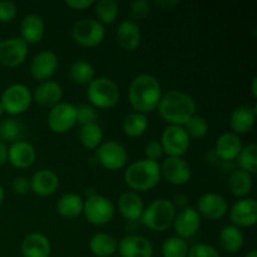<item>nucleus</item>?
<instances>
[{"instance_id":"nucleus-1","label":"nucleus","mask_w":257,"mask_h":257,"mask_svg":"<svg viewBox=\"0 0 257 257\" xmlns=\"http://www.w3.org/2000/svg\"><path fill=\"white\" fill-rule=\"evenodd\" d=\"M162 87L155 75L142 73L131 82L128 89V99L133 109L138 113L153 112L157 109L162 97Z\"/></svg>"},{"instance_id":"nucleus-2","label":"nucleus","mask_w":257,"mask_h":257,"mask_svg":"<svg viewBox=\"0 0 257 257\" xmlns=\"http://www.w3.org/2000/svg\"><path fill=\"white\" fill-rule=\"evenodd\" d=\"M161 117L171 125H182L195 114L196 102L182 90H168L162 94L157 107Z\"/></svg>"},{"instance_id":"nucleus-3","label":"nucleus","mask_w":257,"mask_h":257,"mask_svg":"<svg viewBox=\"0 0 257 257\" xmlns=\"http://www.w3.org/2000/svg\"><path fill=\"white\" fill-rule=\"evenodd\" d=\"M124 181L135 192L152 190L161 181V167L158 162L142 158L131 163L124 172Z\"/></svg>"},{"instance_id":"nucleus-4","label":"nucleus","mask_w":257,"mask_h":257,"mask_svg":"<svg viewBox=\"0 0 257 257\" xmlns=\"http://www.w3.org/2000/svg\"><path fill=\"white\" fill-rule=\"evenodd\" d=\"M176 212L177 211L172 201L158 198V200L152 201L147 207H145L141 222L150 230L162 232L172 226Z\"/></svg>"},{"instance_id":"nucleus-5","label":"nucleus","mask_w":257,"mask_h":257,"mask_svg":"<svg viewBox=\"0 0 257 257\" xmlns=\"http://www.w3.org/2000/svg\"><path fill=\"white\" fill-rule=\"evenodd\" d=\"M120 97L119 87L114 80L107 77H95L88 84L87 98L95 108H112Z\"/></svg>"},{"instance_id":"nucleus-6","label":"nucleus","mask_w":257,"mask_h":257,"mask_svg":"<svg viewBox=\"0 0 257 257\" xmlns=\"http://www.w3.org/2000/svg\"><path fill=\"white\" fill-rule=\"evenodd\" d=\"M72 38L82 47H97L105 37V27L97 19L84 18L73 25Z\"/></svg>"},{"instance_id":"nucleus-7","label":"nucleus","mask_w":257,"mask_h":257,"mask_svg":"<svg viewBox=\"0 0 257 257\" xmlns=\"http://www.w3.org/2000/svg\"><path fill=\"white\" fill-rule=\"evenodd\" d=\"M33 100L32 92L29 88L22 83H14L5 88L3 92L0 102H2L4 112L10 115H18L24 113L30 107Z\"/></svg>"},{"instance_id":"nucleus-8","label":"nucleus","mask_w":257,"mask_h":257,"mask_svg":"<svg viewBox=\"0 0 257 257\" xmlns=\"http://www.w3.org/2000/svg\"><path fill=\"white\" fill-rule=\"evenodd\" d=\"M83 213L90 223L102 226L110 222V220L114 217L115 208L109 198L100 195H92L87 198V201H84Z\"/></svg>"},{"instance_id":"nucleus-9","label":"nucleus","mask_w":257,"mask_h":257,"mask_svg":"<svg viewBox=\"0 0 257 257\" xmlns=\"http://www.w3.org/2000/svg\"><path fill=\"white\" fill-rule=\"evenodd\" d=\"M163 153L168 157H182L190 148L191 138L182 125H167L161 136Z\"/></svg>"},{"instance_id":"nucleus-10","label":"nucleus","mask_w":257,"mask_h":257,"mask_svg":"<svg viewBox=\"0 0 257 257\" xmlns=\"http://www.w3.org/2000/svg\"><path fill=\"white\" fill-rule=\"evenodd\" d=\"M95 158L98 163L107 170L117 171L124 167L128 155L124 146L117 141H103L95 151Z\"/></svg>"},{"instance_id":"nucleus-11","label":"nucleus","mask_w":257,"mask_h":257,"mask_svg":"<svg viewBox=\"0 0 257 257\" xmlns=\"http://www.w3.org/2000/svg\"><path fill=\"white\" fill-rule=\"evenodd\" d=\"M48 125L54 133H65L77 123V105L60 102L50 108L47 118Z\"/></svg>"},{"instance_id":"nucleus-12","label":"nucleus","mask_w":257,"mask_h":257,"mask_svg":"<svg viewBox=\"0 0 257 257\" xmlns=\"http://www.w3.org/2000/svg\"><path fill=\"white\" fill-rule=\"evenodd\" d=\"M28 55V43L20 37L0 40V64L5 67H18Z\"/></svg>"},{"instance_id":"nucleus-13","label":"nucleus","mask_w":257,"mask_h":257,"mask_svg":"<svg viewBox=\"0 0 257 257\" xmlns=\"http://www.w3.org/2000/svg\"><path fill=\"white\" fill-rule=\"evenodd\" d=\"M58 65H59L58 55L53 50L45 49L40 50L33 57L29 65V70L34 79L45 82L54 75V73L58 69Z\"/></svg>"},{"instance_id":"nucleus-14","label":"nucleus","mask_w":257,"mask_h":257,"mask_svg":"<svg viewBox=\"0 0 257 257\" xmlns=\"http://www.w3.org/2000/svg\"><path fill=\"white\" fill-rule=\"evenodd\" d=\"M231 225L238 228L251 227L257 222V202L255 198L243 197L236 201L228 211Z\"/></svg>"},{"instance_id":"nucleus-15","label":"nucleus","mask_w":257,"mask_h":257,"mask_svg":"<svg viewBox=\"0 0 257 257\" xmlns=\"http://www.w3.org/2000/svg\"><path fill=\"white\" fill-rule=\"evenodd\" d=\"M172 226L176 236L186 240V238L195 236L200 230L201 216L198 215L195 207L186 206V207L181 208L178 212H176Z\"/></svg>"},{"instance_id":"nucleus-16","label":"nucleus","mask_w":257,"mask_h":257,"mask_svg":"<svg viewBox=\"0 0 257 257\" xmlns=\"http://www.w3.org/2000/svg\"><path fill=\"white\" fill-rule=\"evenodd\" d=\"M161 177L175 186L186 185L191 180V167L182 157H167L160 165Z\"/></svg>"},{"instance_id":"nucleus-17","label":"nucleus","mask_w":257,"mask_h":257,"mask_svg":"<svg viewBox=\"0 0 257 257\" xmlns=\"http://www.w3.org/2000/svg\"><path fill=\"white\" fill-rule=\"evenodd\" d=\"M197 212L208 220L222 218L228 211L227 200L222 195L215 192L203 193L197 201Z\"/></svg>"},{"instance_id":"nucleus-18","label":"nucleus","mask_w":257,"mask_h":257,"mask_svg":"<svg viewBox=\"0 0 257 257\" xmlns=\"http://www.w3.org/2000/svg\"><path fill=\"white\" fill-rule=\"evenodd\" d=\"M117 251L120 257H152L153 245L145 236L128 235L118 241Z\"/></svg>"},{"instance_id":"nucleus-19","label":"nucleus","mask_w":257,"mask_h":257,"mask_svg":"<svg viewBox=\"0 0 257 257\" xmlns=\"http://www.w3.org/2000/svg\"><path fill=\"white\" fill-rule=\"evenodd\" d=\"M29 181L30 191L42 197L53 195L59 187V177L54 171L49 170V168L37 171Z\"/></svg>"},{"instance_id":"nucleus-20","label":"nucleus","mask_w":257,"mask_h":257,"mask_svg":"<svg viewBox=\"0 0 257 257\" xmlns=\"http://www.w3.org/2000/svg\"><path fill=\"white\" fill-rule=\"evenodd\" d=\"M37 158V151L27 141H17L8 148V161L17 168H28L33 166Z\"/></svg>"},{"instance_id":"nucleus-21","label":"nucleus","mask_w":257,"mask_h":257,"mask_svg":"<svg viewBox=\"0 0 257 257\" xmlns=\"http://www.w3.org/2000/svg\"><path fill=\"white\" fill-rule=\"evenodd\" d=\"M115 35H117L118 44L127 52L137 49L141 44V39H142L140 25L132 19L122 20L118 24Z\"/></svg>"},{"instance_id":"nucleus-22","label":"nucleus","mask_w":257,"mask_h":257,"mask_svg":"<svg viewBox=\"0 0 257 257\" xmlns=\"http://www.w3.org/2000/svg\"><path fill=\"white\" fill-rule=\"evenodd\" d=\"M257 108L256 105H240L235 108L230 115V127L236 135L250 132L255 125Z\"/></svg>"},{"instance_id":"nucleus-23","label":"nucleus","mask_w":257,"mask_h":257,"mask_svg":"<svg viewBox=\"0 0 257 257\" xmlns=\"http://www.w3.org/2000/svg\"><path fill=\"white\" fill-rule=\"evenodd\" d=\"M242 150L241 138L233 132H225L217 138L215 145L216 157L222 161H233L237 158L238 153Z\"/></svg>"},{"instance_id":"nucleus-24","label":"nucleus","mask_w":257,"mask_h":257,"mask_svg":"<svg viewBox=\"0 0 257 257\" xmlns=\"http://www.w3.org/2000/svg\"><path fill=\"white\" fill-rule=\"evenodd\" d=\"M20 250L23 257H49L52 246L47 236L40 232H32L24 237Z\"/></svg>"},{"instance_id":"nucleus-25","label":"nucleus","mask_w":257,"mask_h":257,"mask_svg":"<svg viewBox=\"0 0 257 257\" xmlns=\"http://www.w3.org/2000/svg\"><path fill=\"white\" fill-rule=\"evenodd\" d=\"M143 210H145V203L137 192L125 191L120 195L118 200V211L125 220L132 221V222L141 220Z\"/></svg>"},{"instance_id":"nucleus-26","label":"nucleus","mask_w":257,"mask_h":257,"mask_svg":"<svg viewBox=\"0 0 257 257\" xmlns=\"http://www.w3.org/2000/svg\"><path fill=\"white\" fill-rule=\"evenodd\" d=\"M33 99L42 107H54L63 98V88L55 80L42 82L33 93Z\"/></svg>"},{"instance_id":"nucleus-27","label":"nucleus","mask_w":257,"mask_h":257,"mask_svg":"<svg viewBox=\"0 0 257 257\" xmlns=\"http://www.w3.org/2000/svg\"><path fill=\"white\" fill-rule=\"evenodd\" d=\"M45 33L44 19L39 14L30 13L23 18L20 23V34L22 39L27 43H38L42 40Z\"/></svg>"},{"instance_id":"nucleus-28","label":"nucleus","mask_w":257,"mask_h":257,"mask_svg":"<svg viewBox=\"0 0 257 257\" xmlns=\"http://www.w3.org/2000/svg\"><path fill=\"white\" fill-rule=\"evenodd\" d=\"M243 241H245L243 232L241 231V228L233 225H227L222 227L220 235H218L220 246L227 253H237L242 248Z\"/></svg>"},{"instance_id":"nucleus-29","label":"nucleus","mask_w":257,"mask_h":257,"mask_svg":"<svg viewBox=\"0 0 257 257\" xmlns=\"http://www.w3.org/2000/svg\"><path fill=\"white\" fill-rule=\"evenodd\" d=\"M84 200L77 193H64L57 201V212L62 217L75 218L83 213Z\"/></svg>"},{"instance_id":"nucleus-30","label":"nucleus","mask_w":257,"mask_h":257,"mask_svg":"<svg viewBox=\"0 0 257 257\" xmlns=\"http://www.w3.org/2000/svg\"><path fill=\"white\" fill-rule=\"evenodd\" d=\"M118 241L114 236L98 232L89 240L90 252L97 257H109L117 252Z\"/></svg>"},{"instance_id":"nucleus-31","label":"nucleus","mask_w":257,"mask_h":257,"mask_svg":"<svg viewBox=\"0 0 257 257\" xmlns=\"http://www.w3.org/2000/svg\"><path fill=\"white\" fill-rule=\"evenodd\" d=\"M253 185L252 175L242 170L233 171L230 175L227 180V186L230 192L232 193L235 197L243 198L251 192V188Z\"/></svg>"},{"instance_id":"nucleus-32","label":"nucleus","mask_w":257,"mask_h":257,"mask_svg":"<svg viewBox=\"0 0 257 257\" xmlns=\"http://www.w3.org/2000/svg\"><path fill=\"white\" fill-rule=\"evenodd\" d=\"M104 138V133H103V128L98 124L97 122L88 123L80 127L79 131V140L83 147L87 150H97L103 142Z\"/></svg>"},{"instance_id":"nucleus-33","label":"nucleus","mask_w":257,"mask_h":257,"mask_svg":"<svg viewBox=\"0 0 257 257\" xmlns=\"http://www.w3.org/2000/svg\"><path fill=\"white\" fill-rule=\"evenodd\" d=\"M123 132L130 137H140L147 131L148 117L143 113L133 112L130 113L123 120Z\"/></svg>"},{"instance_id":"nucleus-34","label":"nucleus","mask_w":257,"mask_h":257,"mask_svg":"<svg viewBox=\"0 0 257 257\" xmlns=\"http://www.w3.org/2000/svg\"><path fill=\"white\" fill-rule=\"evenodd\" d=\"M69 75L77 84L88 85L95 78V70L89 62L79 59L70 65Z\"/></svg>"},{"instance_id":"nucleus-35","label":"nucleus","mask_w":257,"mask_h":257,"mask_svg":"<svg viewBox=\"0 0 257 257\" xmlns=\"http://www.w3.org/2000/svg\"><path fill=\"white\" fill-rule=\"evenodd\" d=\"M24 133L22 122L15 118H5L0 122V141L2 142H17L20 141Z\"/></svg>"},{"instance_id":"nucleus-36","label":"nucleus","mask_w":257,"mask_h":257,"mask_svg":"<svg viewBox=\"0 0 257 257\" xmlns=\"http://www.w3.org/2000/svg\"><path fill=\"white\" fill-rule=\"evenodd\" d=\"M94 12L103 25L112 24L119 14V7L114 0H99L94 3Z\"/></svg>"},{"instance_id":"nucleus-37","label":"nucleus","mask_w":257,"mask_h":257,"mask_svg":"<svg viewBox=\"0 0 257 257\" xmlns=\"http://www.w3.org/2000/svg\"><path fill=\"white\" fill-rule=\"evenodd\" d=\"M236 160L240 170L246 171L250 175H255L257 172V146L255 143H251L242 147Z\"/></svg>"},{"instance_id":"nucleus-38","label":"nucleus","mask_w":257,"mask_h":257,"mask_svg":"<svg viewBox=\"0 0 257 257\" xmlns=\"http://www.w3.org/2000/svg\"><path fill=\"white\" fill-rule=\"evenodd\" d=\"M161 252L163 257H187L188 245L183 238L172 236L163 242Z\"/></svg>"},{"instance_id":"nucleus-39","label":"nucleus","mask_w":257,"mask_h":257,"mask_svg":"<svg viewBox=\"0 0 257 257\" xmlns=\"http://www.w3.org/2000/svg\"><path fill=\"white\" fill-rule=\"evenodd\" d=\"M183 125L188 137L195 140H201L208 133V123L202 115L193 114Z\"/></svg>"},{"instance_id":"nucleus-40","label":"nucleus","mask_w":257,"mask_h":257,"mask_svg":"<svg viewBox=\"0 0 257 257\" xmlns=\"http://www.w3.org/2000/svg\"><path fill=\"white\" fill-rule=\"evenodd\" d=\"M98 119L97 108L92 104H80L77 107V123L84 125L88 123H94Z\"/></svg>"},{"instance_id":"nucleus-41","label":"nucleus","mask_w":257,"mask_h":257,"mask_svg":"<svg viewBox=\"0 0 257 257\" xmlns=\"http://www.w3.org/2000/svg\"><path fill=\"white\" fill-rule=\"evenodd\" d=\"M187 257H221L220 252L208 243H196L188 247Z\"/></svg>"},{"instance_id":"nucleus-42","label":"nucleus","mask_w":257,"mask_h":257,"mask_svg":"<svg viewBox=\"0 0 257 257\" xmlns=\"http://www.w3.org/2000/svg\"><path fill=\"white\" fill-rule=\"evenodd\" d=\"M151 12V4L147 0H135L131 4V15L132 20H143L148 17Z\"/></svg>"},{"instance_id":"nucleus-43","label":"nucleus","mask_w":257,"mask_h":257,"mask_svg":"<svg viewBox=\"0 0 257 257\" xmlns=\"http://www.w3.org/2000/svg\"><path fill=\"white\" fill-rule=\"evenodd\" d=\"M18 14V7L10 0H0V22H12Z\"/></svg>"},{"instance_id":"nucleus-44","label":"nucleus","mask_w":257,"mask_h":257,"mask_svg":"<svg viewBox=\"0 0 257 257\" xmlns=\"http://www.w3.org/2000/svg\"><path fill=\"white\" fill-rule=\"evenodd\" d=\"M145 155L147 160L153 161V162H157L160 158H162L163 148L160 141H151V142H148L145 148Z\"/></svg>"},{"instance_id":"nucleus-45","label":"nucleus","mask_w":257,"mask_h":257,"mask_svg":"<svg viewBox=\"0 0 257 257\" xmlns=\"http://www.w3.org/2000/svg\"><path fill=\"white\" fill-rule=\"evenodd\" d=\"M12 188L17 195H25V193H28L30 191L29 178L23 177V176L15 177L12 182Z\"/></svg>"},{"instance_id":"nucleus-46","label":"nucleus","mask_w":257,"mask_h":257,"mask_svg":"<svg viewBox=\"0 0 257 257\" xmlns=\"http://www.w3.org/2000/svg\"><path fill=\"white\" fill-rule=\"evenodd\" d=\"M65 5L77 10H84L94 5V0H65Z\"/></svg>"},{"instance_id":"nucleus-47","label":"nucleus","mask_w":257,"mask_h":257,"mask_svg":"<svg viewBox=\"0 0 257 257\" xmlns=\"http://www.w3.org/2000/svg\"><path fill=\"white\" fill-rule=\"evenodd\" d=\"M173 200H175V202H172V203H173V205H175V207H176V206H180L181 208H183V207H186V206H187V202H188L187 196H185V195H176Z\"/></svg>"},{"instance_id":"nucleus-48","label":"nucleus","mask_w":257,"mask_h":257,"mask_svg":"<svg viewBox=\"0 0 257 257\" xmlns=\"http://www.w3.org/2000/svg\"><path fill=\"white\" fill-rule=\"evenodd\" d=\"M8 161V147L4 142L0 141V166L5 165Z\"/></svg>"},{"instance_id":"nucleus-49","label":"nucleus","mask_w":257,"mask_h":257,"mask_svg":"<svg viewBox=\"0 0 257 257\" xmlns=\"http://www.w3.org/2000/svg\"><path fill=\"white\" fill-rule=\"evenodd\" d=\"M177 4V0H156V5H158L161 8H167V9H170V8L175 7Z\"/></svg>"},{"instance_id":"nucleus-50","label":"nucleus","mask_w":257,"mask_h":257,"mask_svg":"<svg viewBox=\"0 0 257 257\" xmlns=\"http://www.w3.org/2000/svg\"><path fill=\"white\" fill-rule=\"evenodd\" d=\"M256 84H257V77H253V79H252V94H253V97H257Z\"/></svg>"},{"instance_id":"nucleus-51","label":"nucleus","mask_w":257,"mask_h":257,"mask_svg":"<svg viewBox=\"0 0 257 257\" xmlns=\"http://www.w3.org/2000/svg\"><path fill=\"white\" fill-rule=\"evenodd\" d=\"M4 197H5L4 187H3V186L0 185V205H2V202H3V201H4Z\"/></svg>"},{"instance_id":"nucleus-52","label":"nucleus","mask_w":257,"mask_h":257,"mask_svg":"<svg viewBox=\"0 0 257 257\" xmlns=\"http://www.w3.org/2000/svg\"><path fill=\"white\" fill-rule=\"evenodd\" d=\"M245 257H257V252L255 250L250 251V252H247V255H246Z\"/></svg>"},{"instance_id":"nucleus-53","label":"nucleus","mask_w":257,"mask_h":257,"mask_svg":"<svg viewBox=\"0 0 257 257\" xmlns=\"http://www.w3.org/2000/svg\"><path fill=\"white\" fill-rule=\"evenodd\" d=\"M3 113H4V108H3L2 102H0V117H2V115H3Z\"/></svg>"}]
</instances>
